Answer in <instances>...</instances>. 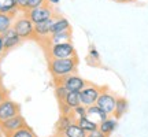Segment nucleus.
<instances>
[{"label": "nucleus", "instance_id": "32", "mask_svg": "<svg viewBox=\"0 0 148 137\" xmlns=\"http://www.w3.org/2000/svg\"><path fill=\"white\" fill-rule=\"evenodd\" d=\"M60 3V0H47V4H49V5H56V4H59Z\"/></svg>", "mask_w": 148, "mask_h": 137}, {"label": "nucleus", "instance_id": "1", "mask_svg": "<svg viewBox=\"0 0 148 137\" xmlns=\"http://www.w3.org/2000/svg\"><path fill=\"white\" fill-rule=\"evenodd\" d=\"M48 67H49V73L52 75V79L64 78L70 74L77 73V67H78V58L73 56V58H63V59H48Z\"/></svg>", "mask_w": 148, "mask_h": 137}, {"label": "nucleus", "instance_id": "18", "mask_svg": "<svg viewBox=\"0 0 148 137\" xmlns=\"http://www.w3.org/2000/svg\"><path fill=\"white\" fill-rule=\"evenodd\" d=\"M116 127H118V121H116V118H114L112 115L108 116L107 119H104L103 122L99 123V130L103 132L104 134H107V136H110Z\"/></svg>", "mask_w": 148, "mask_h": 137}, {"label": "nucleus", "instance_id": "4", "mask_svg": "<svg viewBox=\"0 0 148 137\" xmlns=\"http://www.w3.org/2000/svg\"><path fill=\"white\" fill-rule=\"evenodd\" d=\"M23 14H25L34 25H36V23H40V22L48 21V19H51V18H53V16L56 15V14H55V10L52 8V5L47 4V3L40 5V7L32 8V10L26 11V12H23Z\"/></svg>", "mask_w": 148, "mask_h": 137}, {"label": "nucleus", "instance_id": "24", "mask_svg": "<svg viewBox=\"0 0 148 137\" xmlns=\"http://www.w3.org/2000/svg\"><path fill=\"white\" fill-rule=\"evenodd\" d=\"M70 115H71V118H73L74 121H78V119H81V118L86 116V107H85L84 104L77 105L75 108H73V111H71Z\"/></svg>", "mask_w": 148, "mask_h": 137}, {"label": "nucleus", "instance_id": "33", "mask_svg": "<svg viewBox=\"0 0 148 137\" xmlns=\"http://www.w3.org/2000/svg\"><path fill=\"white\" fill-rule=\"evenodd\" d=\"M115 1H118V3H132L134 0H115Z\"/></svg>", "mask_w": 148, "mask_h": 137}, {"label": "nucleus", "instance_id": "25", "mask_svg": "<svg viewBox=\"0 0 148 137\" xmlns=\"http://www.w3.org/2000/svg\"><path fill=\"white\" fill-rule=\"evenodd\" d=\"M67 92H69V90L66 89L64 86H62V85H55V97H56L58 103H62V101L64 100Z\"/></svg>", "mask_w": 148, "mask_h": 137}, {"label": "nucleus", "instance_id": "14", "mask_svg": "<svg viewBox=\"0 0 148 137\" xmlns=\"http://www.w3.org/2000/svg\"><path fill=\"white\" fill-rule=\"evenodd\" d=\"M71 30V23L69 22L67 18H64L62 15H55L53 16V25H52V34L56 33H63Z\"/></svg>", "mask_w": 148, "mask_h": 137}, {"label": "nucleus", "instance_id": "2", "mask_svg": "<svg viewBox=\"0 0 148 137\" xmlns=\"http://www.w3.org/2000/svg\"><path fill=\"white\" fill-rule=\"evenodd\" d=\"M47 52L48 59H63V58H73L77 56L74 44L71 41L62 42V44H53L49 47H44Z\"/></svg>", "mask_w": 148, "mask_h": 137}, {"label": "nucleus", "instance_id": "10", "mask_svg": "<svg viewBox=\"0 0 148 137\" xmlns=\"http://www.w3.org/2000/svg\"><path fill=\"white\" fill-rule=\"evenodd\" d=\"M52 25H53V18L48 19V21L40 22V23H36L34 25V40L42 42L47 40L48 37L52 34Z\"/></svg>", "mask_w": 148, "mask_h": 137}, {"label": "nucleus", "instance_id": "19", "mask_svg": "<svg viewBox=\"0 0 148 137\" xmlns=\"http://www.w3.org/2000/svg\"><path fill=\"white\" fill-rule=\"evenodd\" d=\"M129 110V101L125 99V97H116V104H115V110H114V114L112 116L114 118H122Z\"/></svg>", "mask_w": 148, "mask_h": 137}, {"label": "nucleus", "instance_id": "28", "mask_svg": "<svg viewBox=\"0 0 148 137\" xmlns=\"http://www.w3.org/2000/svg\"><path fill=\"white\" fill-rule=\"evenodd\" d=\"M27 1H29V0H16V4H18V8H19L21 12H26Z\"/></svg>", "mask_w": 148, "mask_h": 137}, {"label": "nucleus", "instance_id": "34", "mask_svg": "<svg viewBox=\"0 0 148 137\" xmlns=\"http://www.w3.org/2000/svg\"><path fill=\"white\" fill-rule=\"evenodd\" d=\"M1 134H3V132H1V127H0V136H1Z\"/></svg>", "mask_w": 148, "mask_h": 137}, {"label": "nucleus", "instance_id": "26", "mask_svg": "<svg viewBox=\"0 0 148 137\" xmlns=\"http://www.w3.org/2000/svg\"><path fill=\"white\" fill-rule=\"evenodd\" d=\"M88 59L92 60V62H95V63H99L100 62V55L97 52V49L95 47H90L89 48V53H88Z\"/></svg>", "mask_w": 148, "mask_h": 137}, {"label": "nucleus", "instance_id": "30", "mask_svg": "<svg viewBox=\"0 0 148 137\" xmlns=\"http://www.w3.org/2000/svg\"><path fill=\"white\" fill-rule=\"evenodd\" d=\"M7 97H8V92H7V89H5L3 85L0 84V103L3 100H5Z\"/></svg>", "mask_w": 148, "mask_h": 137}, {"label": "nucleus", "instance_id": "20", "mask_svg": "<svg viewBox=\"0 0 148 137\" xmlns=\"http://www.w3.org/2000/svg\"><path fill=\"white\" fill-rule=\"evenodd\" d=\"M71 122H74V119L71 118V115L62 114V115H60V118L58 119V122H56V134H58V136H60V134L64 132V129L69 126Z\"/></svg>", "mask_w": 148, "mask_h": 137}, {"label": "nucleus", "instance_id": "22", "mask_svg": "<svg viewBox=\"0 0 148 137\" xmlns=\"http://www.w3.org/2000/svg\"><path fill=\"white\" fill-rule=\"evenodd\" d=\"M75 122H77V123H78L79 126L82 127L86 133L93 132V130H96V129H99V123L93 122L92 119H89L88 116H84V118H81V119H78V121H75Z\"/></svg>", "mask_w": 148, "mask_h": 137}, {"label": "nucleus", "instance_id": "12", "mask_svg": "<svg viewBox=\"0 0 148 137\" xmlns=\"http://www.w3.org/2000/svg\"><path fill=\"white\" fill-rule=\"evenodd\" d=\"M3 40H4V48L7 52L11 51V49H14V48H16L22 41L21 36L16 33V30L14 27H10L7 32L3 33Z\"/></svg>", "mask_w": 148, "mask_h": 137}, {"label": "nucleus", "instance_id": "9", "mask_svg": "<svg viewBox=\"0 0 148 137\" xmlns=\"http://www.w3.org/2000/svg\"><path fill=\"white\" fill-rule=\"evenodd\" d=\"M25 126H27V123L21 114H16V115H14L12 118H10V119H7V121L0 123L1 132H3V134H5V136H8V134L16 132V130H19L21 127H25Z\"/></svg>", "mask_w": 148, "mask_h": 137}, {"label": "nucleus", "instance_id": "23", "mask_svg": "<svg viewBox=\"0 0 148 137\" xmlns=\"http://www.w3.org/2000/svg\"><path fill=\"white\" fill-rule=\"evenodd\" d=\"M5 137H37V136L29 126H25V127H21L19 130L11 133V134H8V136H5Z\"/></svg>", "mask_w": 148, "mask_h": 137}, {"label": "nucleus", "instance_id": "35", "mask_svg": "<svg viewBox=\"0 0 148 137\" xmlns=\"http://www.w3.org/2000/svg\"><path fill=\"white\" fill-rule=\"evenodd\" d=\"M52 137H59V136H58V134H56V136H52Z\"/></svg>", "mask_w": 148, "mask_h": 137}, {"label": "nucleus", "instance_id": "6", "mask_svg": "<svg viewBox=\"0 0 148 137\" xmlns=\"http://www.w3.org/2000/svg\"><path fill=\"white\" fill-rule=\"evenodd\" d=\"M115 104H116V96L114 93H111L107 88H101V93L99 96L97 101H96V105H99L107 115L111 116L114 114Z\"/></svg>", "mask_w": 148, "mask_h": 137}, {"label": "nucleus", "instance_id": "17", "mask_svg": "<svg viewBox=\"0 0 148 137\" xmlns=\"http://www.w3.org/2000/svg\"><path fill=\"white\" fill-rule=\"evenodd\" d=\"M0 12L16 16L19 12L16 0H0Z\"/></svg>", "mask_w": 148, "mask_h": 137}, {"label": "nucleus", "instance_id": "29", "mask_svg": "<svg viewBox=\"0 0 148 137\" xmlns=\"http://www.w3.org/2000/svg\"><path fill=\"white\" fill-rule=\"evenodd\" d=\"M86 137H108V136L104 134L103 132H100L99 129H96V130H93V132L86 133Z\"/></svg>", "mask_w": 148, "mask_h": 137}, {"label": "nucleus", "instance_id": "15", "mask_svg": "<svg viewBox=\"0 0 148 137\" xmlns=\"http://www.w3.org/2000/svg\"><path fill=\"white\" fill-rule=\"evenodd\" d=\"M86 116H88L89 119H92L93 122H96V123H100V122H103L104 119H107L110 115H107L99 105L93 104V105L86 107Z\"/></svg>", "mask_w": 148, "mask_h": 137}, {"label": "nucleus", "instance_id": "13", "mask_svg": "<svg viewBox=\"0 0 148 137\" xmlns=\"http://www.w3.org/2000/svg\"><path fill=\"white\" fill-rule=\"evenodd\" d=\"M73 38V33L71 30L69 32H63V33H56V34H51L45 41L42 42V47H49L53 44H62V42H69Z\"/></svg>", "mask_w": 148, "mask_h": 137}, {"label": "nucleus", "instance_id": "27", "mask_svg": "<svg viewBox=\"0 0 148 137\" xmlns=\"http://www.w3.org/2000/svg\"><path fill=\"white\" fill-rule=\"evenodd\" d=\"M47 3V0H29L27 1V10H32V8H36V7H40V5L45 4Z\"/></svg>", "mask_w": 148, "mask_h": 137}, {"label": "nucleus", "instance_id": "21", "mask_svg": "<svg viewBox=\"0 0 148 137\" xmlns=\"http://www.w3.org/2000/svg\"><path fill=\"white\" fill-rule=\"evenodd\" d=\"M14 19H15V16L0 12V34H3V33L7 32L10 27H12Z\"/></svg>", "mask_w": 148, "mask_h": 137}, {"label": "nucleus", "instance_id": "36", "mask_svg": "<svg viewBox=\"0 0 148 137\" xmlns=\"http://www.w3.org/2000/svg\"><path fill=\"white\" fill-rule=\"evenodd\" d=\"M0 84H1V79H0Z\"/></svg>", "mask_w": 148, "mask_h": 137}, {"label": "nucleus", "instance_id": "8", "mask_svg": "<svg viewBox=\"0 0 148 137\" xmlns=\"http://www.w3.org/2000/svg\"><path fill=\"white\" fill-rule=\"evenodd\" d=\"M16 114H21V105L16 101L11 100L10 97H7L5 100L0 103V123L12 118Z\"/></svg>", "mask_w": 148, "mask_h": 137}, {"label": "nucleus", "instance_id": "16", "mask_svg": "<svg viewBox=\"0 0 148 137\" xmlns=\"http://www.w3.org/2000/svg\"><path fill=\"white\" fill-rule=\"evenodd\" d=\"M59 137H86V132L74 121L64 129V132Z\"/></svg>", "mask_w": 148, "mask_h": 137}, {"label": "nucleus", "instance_id": "5", "mask_svg": "<svg viewBox=\"0 0 148 137\" xmlns=\"http://www.w3.org/2000/svg\"><path fill=\"white\" fill-rule=\"evenodd\" d=\"M53 82H55V85H62V86H64L69 92H81V90L88 85V82H86L81 75H78L77 73L70 74V75L64 77V78L56 79V81H53Z\"/></svg>", "mask_w": 148, "mask_h": 137}, {"label": "nucleus", "instance_id": "31", "mask_svg": "<svg viewBox=\"0 0 148 137\" xmlns=\"http://www.w3.org/2000/svg\"><path fill=\"white\" fill-rule=\"evenodd\" d=\"M7 52L4 48V40H3V34H0V58L4 56V53Z\"/></svg>", "mask_w": 148, "mask_h": 137}, {"label": "nucleus", "instance_id": "7", "mask_svg": "<svg viewBox=\"0 0 148 137\" xmlns=\"http://www.w3.org/2000/svg\"><path fill=\"white\" fill-rule=\"evenodd\" d=\"M101 93V88L96 86L93 84H88L84 89L79 92V99H81V104H84L85 107L96 104V101L99 99V96Z\"/></svg>", "mask_w": 148, "mask_h": 137}, {"label": "nucleus", "instance_id": "11", "mask_svg": "<svg viewBox=\"0 0 148 137\" xmlns=\"http://www.w3.org/2000/svg\"><path fill=\"white\" fill-rule=\"evenodd\" d=\"M81 104V99H79V92H67V95L64 97V100L62 103H59L60 107V112L62 114H67L70 115L73 108H75L77 105Z\"/></svg>", "mask_w": 148, "mask_h": 137}, {"label": "nucleus", "instance_id": "3", "mask_svg": "<svg viewBox=\"0 0 148 137\" xmlns=\"http://www.w3.org/2000/svg\"><path fill=\"white\" fill-rule=\"evenodd\" d=\"M12 27L21 36L22 40H30V38L34 40V23L25 14L22 16H15Z\"/></svg>", "mask_w": 148, "mask_h": 137}]
</instances>
